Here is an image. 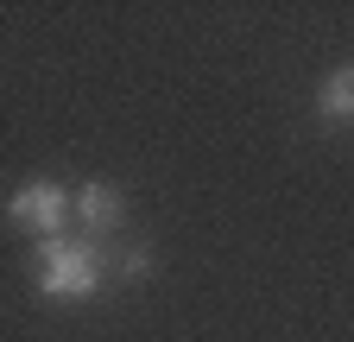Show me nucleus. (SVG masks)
Instances as JSON below:
<instances>
[{
	"label": "nucleus",
	"mask_w": 354,
	"mask_h": 342,
	"mask_svg": "<svg viewBox=\"0 0 354 342\" xmlns=\"http://www.w3.org/2000/svg\"><path fill=\"white\" fill-rule=\"evenodd\" d=\"M7 216H13L26 235H38V241H57V228L76 216V197H70L64 184H51V178H32V184H19V190L7 197Z\"/></svg>",
	"instance_id": "f03ea898"
},
{
	"label": "nucleus",
	"mask_w": 354,
	"mask_h": 342,
	"mask_svg": "<svg viewBox=\"0 0 354 342\" xmlns=\"http://www.w3.org/2000/svg\"><path fill=\"white\" fill-rule=\"evenodd\" d=\"M108 285V260H102V241H38V298L51 305H82Z\"/></svg>",
	"instance_id": "f257e3e1"
},
{
	"label": "nucleus",
	"mask_w": 354,
	"mask_h": 342,
	"mask_svg": "<svg viewBox=\"0 0 354 342\" xmlns=\"http://www.w3.org/2000/svg\"><path fill=\"white\" fill-rule=\"evenodd\" d=\"M317 114L323 120H354V64H342L317 82Z\"/></svg>",
	"instance_id": "20e7f679"
},
{
	"label": "nucleus",
	"mask_w": 354,
	"mask_h": 342,
	"mask_svg": "<svg viewBox=\"0 0 354 342\" xmlns=\"http://www.w3.org/2000/svg\"><path fill=\"white\" fill-rule=\"evenodd\" d=\"M146 267H152V253H146V247H127V253H120V279H140Z\"/></svg>",
	"instance_id": "39448f33"
},
{
	"label": "nucleus",
	"mask_w": 354,
	"mask_h": 342,
	"mask_svg": "<svg viewBox=\"0 0 354 342\" xmlns=\"http://www.w3.org/2000/svg\"><path fill=\"white\" fill-rule=\"evenodd\" d=\"M76 222L88 228V241H102V235H114L120 222H127V197L108 184V178H88L82 190H76Z\"/></svg>",
	"instance_id": "7ed1b4c3"
}]
</instances>
